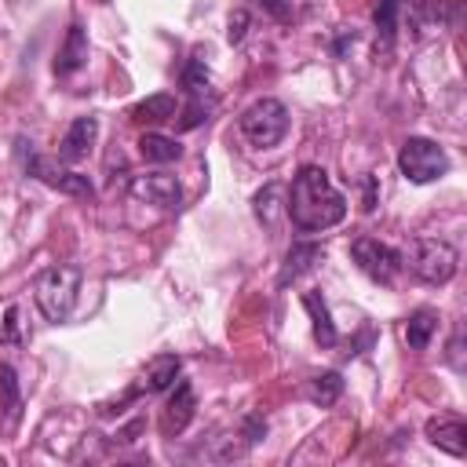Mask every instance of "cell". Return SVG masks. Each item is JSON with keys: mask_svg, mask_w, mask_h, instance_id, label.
<instances>
[{"mask_svg": "<svg viewBox=\"0 0 467 467\" xmlns=\"http://www.w3.org/2000/svg\"><path fill=\"white\" fill-rule=\"evenodd\" d=\"M285 212L288 219L306 230V234H321V230H332L336 223L347 219V197L332 186L328 171L317 168V164H303L288 190H285Z\"/></svg>", "mask_w": 467, "mask_h": 467, "instance_id": "1", "label": "cell"}, {"mask_svg": "<svg viewBox=\"0 0 467 467\" xmlns=\"http://www.w3.org/2000/svg\"><path fill=\"white\" fill-rule=\"evenodd\" d=\"M80 281H84V274L77 266H69V263L47 266L33 285V299H36L40 314L47 321H55V325L69 321L73 310H77V299H80Z\"/></svg>", "mask_w": 467, "mask_h": 467, "instance_id": "2", "label": "cell"}, {"mask_svg": "<svg viewBox=\"0 0 467 467\" xmlns=\"http://www.w3.org/2000/svg\"><path fill=\"white\" fill-rule=\"evenodd\" d=\"M401 263L412 270V277H420L423 285H449L456 277L460 255L449 241L441 237H416L409 241V248L401 252Z\"/></svg>", "mask_w": 467, "mask_h": 467, "instance_id": "3", "label": "cell"}, {"mask_svg": "<svg viewBox=\"0 0 467 467\" xmlns=\"http://www.w3.org/2000/svg\"><path fill=\"white\" fill-rule=\"evenodd\" d=\"M241 135L255 150H270L288 135V109L281 99H255L241 113Z\"/></svg>", "mask_w": 467, "mask_h": 467, "instance_id": "4", "label": "cell"}, {"mask_svg": "<svg viewBox=\"0 0 467 467\" xmlns=\"http://www.w3.org/2000/svg\"><path fill=\"white\" fill-rule=\"evenodd\" d=\"M398 168H401V175L409 182H420L423 186V182H434V179H441L449 171V157H445V150L434 139L412 135L398 150Z\"/></svg>", "mask_w": 467, "mask_h": 467, "instance_id": "5", "label": "cell"}, {"mask_svg": "<svg viewBox=\"0 0 467 467\" xmlns=\"http://www.w3.org/2000/svg\"><path fill=\"white\" fill-rule=\"evenodd\" d=\"M350 259H354L358 270H361L368 281H376V285H394L398 274L405 270L401 252L390 248V244H383V241H376V237H354Z\"/></svg>", "mask_w": 467, "mask_h": 467, "instance_id": "6", "label": "cell"}, {"mask_svg": "<svg viewBox=\"0 0 467 467\" xmlns=\"http://www.w3.org/2000/svg\"><path fill=\"white\" fill-rule=\"evenodd\" d=\"M26 175L40 179L44 186L58 190V193H69V197H95V186L88 182V175H77L69 168H62L55 157H44V153H29L26 157Z\"/></svg>", "mask_w": 467, "mask_h": 467, "instance_id": "7", "label": "cell"}, {"mask_svg": "<svg viewBox=\"0 0 467 467\" xmlns=\"http://www.w3.org/2000/svg\"><path fill=\"white\" fill-rule=\"evenodd\" d=\"M131 197L142 201V204H153V208H179L182 186L168 171H146V175L131 179Z\"/></svg>", "mask_w": 467, "mask_h": 467, "instance_id": "8", "label": "cell"}, {"mask_svg": "<svg viewBox=\"0 0 467 467\" xmlns=\"http://www.w3.org/2000/svg\"><path fill=\"white\" fill-rule=\"evenodd\" d=\"M95 139H99V117H77L58 142V161L66 164L88 161V153L95 150Z\"/></svg>", "mask_w": 467, "mask_h": 467, "instance_id": "9", "label": "cell"}, {"mask_svg": "<svg viewBox=\"0 0 467 467\" xmlns=\"http://www.w3.org/2000/svg\"><path fill=\"white\" fill-rule=\"evenodd\" d=\"M427 441H431L434 449H441V452L463 460V456H467V423L456 420V416H438V420L427 423Z\"/></svg>", "mask_w": 467, "mask_h": 467, "instance_id": "10", "label": "cell"}, {"mask_svg": "<svg viewBox=\"0 0 467 467\" xmlns=\"http://www.w3.org/2000/svg\"><path fill=\"white\" fill-rule=\"evenodd\" d=\"M193 387H190V379H175V390H171V398H168V405H164V416H161V427H164V434H182L186 431V423L193 420Z\"/></svg>", "mask_w": 467, "mask_h": 467, "instance_id": "11", "label": "cell"}, {"mask_svg": "<svg viewBox=\"0 0 467 467\" xmlns=\"http://www.w3.org/2000/svg\"><path fill=\"white\" fill-rule=\"evenodd\" d=\"M321 255H325L321 244H314V241H296V244L285 252V266H281V274H277V288H285L288 281H296V277H303L306 270H314V266L321 263Z\"/></svg>", "mask_w": 467, "mask_h": 467, "instance_id": "12", "label": "cell"}, {"mask_svg": "<svg viewBox=\"0 0 467 467\" xmlns=\"http://www.w3.org/2000/svg\"><path fill=\"white\" fill-rule=\"evenodd\" d=\"M84 62H88V33H84L80 22H73V26L66 29V40H62L58 55H55V73H58V77H69V73H77Z\"/></svg>", "mask_w": 467, "mask_h": 467, "instance_id": "13", "label": "cell"}, {"mask_svg": "<svg viewBox=\"0 0 467 467\" xmlns=\"http://www.w3.org/2000/svg\"><path fill=\"white\" fill-rule=\"evenodd\" d=\"M0 412H4L0 431L11 434L22 420V387H18V376L11 365H0Z\"/></svg>", "mask_w": 467, "mask_h": 467, "instance_id": "14", "label": "cell"}, {"mask_svg": "<svg viewBox=\"0 0 467 467\" xmlns=\"http://www.w3.org/2000/svg\"><path fill=\"white\" fill-rule=\"evenodd\" d=\"M179 368H182V361H179L175 354H157V358L146 365V372H142V383H139V387H142L146 394H161V390L175 387Z\"/></svg>", "mask_w": 467, "mask_h": 467, "instance_id": "15", "label": "cell"}, {"mask_svg": "<svg viewBox=\"0 0 467 467\" xmlns=\"http://www.w3.org/2000/svg\"><path fill=\"white\" fill-rule=\"evenodd\" d=\"M303 306H306V314H310L314 339H317L321 347H336V343H339V332H336V325H332V314H328L321 292H303Z\"/></svg>", "mask_w": 467, "mask_h": 467, "instance_id": "16", "label": "cell"}, {"mask_svg": "<svg viewBox=\"0 0 467 467\" xmlns=\"http://www.w3.org/2000/svg\"><path fill=\"white\" fill-rule=\"evenodd\" d=\"M438 310H431V306H420V310H412L409 314V321H405V343L412 347V350H427L431 347V339H434V332H438Z\"/></svg>", "mask_w": 467, "mask_h": 467, "instance_id": "17", "label": "cell"}, {"mask_svg": "<svg viewBox=\"0 0 467 467\" xmlns=\"http://www.w3.org/2000/svg\"><path fill=\"white\" fill-rule=\"evenodd\" d=\"M175 95H168V91H157V95H150V99H142V102H135L131 106V120H139V124H161V120H175Z\"/></svg>", "mask_w": 467, "mask_h": 467, "instance_id": "18", "label": "cell"}, {"mask_svg": "<svg viewBox=\"0 0 467 467\" xmlns=\"http://www.w3.org/2000/svg\"><path fill=\"white\" fill-rule=\"evenodd\" d=\"M139 153L142 161H153V164H168V161H179L182 157V146L161 131H146L139 135Z\"/></svg>", "mask_w": 467, "mask_h": 467, "instance_id": "19", "label": "cell"}, {"mask_svg": "<svg viewBox=\"0 0 467 467\" xmlns=\"http://www.w3.org/2000/svg\"><path fill=\"white\" fill-rule=\"evenodd\" d=\"M339 394H343V376H339V372H317V376L306 383V398H310L314 405H321V409L336 405Z\"/></svg>", "mask_w": 467, "mask_h": 467, "instance_id": "20", "label": "cell"}, {"mask_svg": "<svg viewBox=\"0 0 467 467\" xmlns=\"http://www.w3.org/2000/svg\"><path fill=\"white\" fill-rule=\"evenodd\" d=\"M398 15H401V0H379L372 22H376V33L383 36V44L394 40V33H398Z\"/></svg>", "mask_w": 467, "mask_h": 467, "instance_id": "21", "label": "cell"}, {"mask_svg": "<svg viewBox=\"0 0 467 467\" xmlns=\"http://www.w3.org/2000/svg\"><path fill=\"white\" fill-rule=\"evenodd\" d=\"M182 88H186L190 99H204V95H208V69H204L201 58H190V62H186V69H182Z\"/></svg>", "mask_w": 467, "mask_h": 467, "instance_id": "22", "label": "cell"}, {"mask_svg": "<svg viewBox=\"0 0 467 467\" xmlns=\"http://www.w3.org/2000/svg\"><path fill=\"white\" fill-rule=\"evenodd\" d=\"M277 193H281V186L277 182H270L266 190H259L255 193V215L266 223V226H274V208H277Z\"/></svg>", "mask_w": 467, "mask_h": 467, "instance_id": "23", "label": "cell"}, {"mask_svg": "<svg viewBox=\"0 0 467 467\" xmlns=\"http://www.w3.org/2000/svg\"><path fill=\"white\" fill-rule=\"evenodd\" d=\"M244 29H248V11H234L230 15V26H226V40L230 44H241L244 40Z\"/></svg>", "mask_w": 467, "mask_h": 467, "instance_id": "24", "label": "cell"}, {"mask_svg": "<svg viewBox=\"0 0 467 467\" xmlns=\"http://www.w3.org/2000/svg\"><path fill=\"white\" fill-rule=\"evenodd\" d=\"M0 343H18V306H7L4 328H0Z\"/></svg>", "mask_w": 467, "mask_h": 467, "instance_id": "25", "label": "cell"}, {"mask_svg": "<svg viewBox=\"0 0 467 467\" xmlns=\"http://www.w3.org/2000/svg\"><path fill=\"white\" fill-rule=\"evenodd\" d=\"M259 4H263L277 22H288V18H292V0H259Z\"/></svg>", "mask_w": 467, "mask_h": 467, "instance_id": "26", "label": "cell"}]
</instances>
